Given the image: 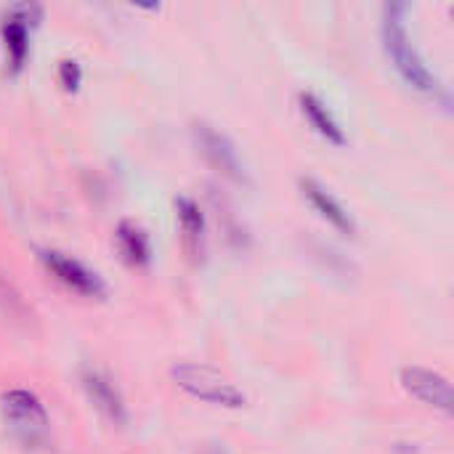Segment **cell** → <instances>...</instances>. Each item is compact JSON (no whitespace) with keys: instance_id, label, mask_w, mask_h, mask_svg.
Segmentation results:
<instances>
[{"instance_id":"ba28073f","label":"cell","mask_w":454,"mask_h":454,"mask_svg":"<svg viewBox=\"0 0 454 454\" xmlns=\"http://www.w3.org/2000/svg\"><path fill=\"white\" fill-rule=\"evenodd\" d=\"M82 391L88 396V402L93 404V410L109 420L112 426H125L128 412H125V402L117 391V386L112 383V378L101 370H82Z\"/></svg>"},{"instance_id":"8fae6325","label":"cell","mask_w":454,"mask_h":454,"mask_svg":"<svg viewBox=\"0 0 454 454\" xmlns=\"http://www.w3.org/2000/svg\"><path fill=\"white\" fill-rule=\"evenodd\" d=\"M176 218L184 234V245L192 255H200L205 247V215L192 197H176Z\"/></svg>"},{"instance_id":"4fadbf2b","label":"cell","mask_w":454,"mask_h":454,"mask_svg":"<svg viewBox=\"0 0 454 454\" xmlns=\"http://www.w3.org/2000/svg\"><path fill=\"white\" fill-rule=\"evenodd\" d=\"M59 80H61V85H64V90H77L80 88V80H82V69H80V64L77 61H61V67H59Z\"/></svg>"},{"instance_id":"5b68a950","label":"cell","mask_w":454,"mask_h":454,"mask_svg":"<svg viewBox=\"0 0 454 454\" xmlns=\"http://www.w3.org/2000/svg\"><path fill=\"white\" fill-rule=\"evenodd\" d=\"M43 19V8L35 3H16L5 11V19L0 24L3 45H5V59L13 74H19L27 64L29 56V32L37 27Z\"/></svg>"},{"instance_id":"7c38bea8","label":"cell","mask_w":454,"mask_h":454,"mask_svg":"<svg viewBox=\"0 0 454 454\" xmlns=\"http://www.w3.org/2000/svg\"><path fill=\"white\" fill-rule=\"evenodd\" d=\"M114 239H117V250L122 253V258L130 263V266H146L152 261V245H149V237L146 231L133 223V221H122L114 231Z\"/></svg>"},{"instance_id":"6da1fadb","label":"cell","mask_w":454,"mask_h":454,"mask_svg":"<svg viewBox=\"0 0 454 454\" xmlns=\"http://www.w3.org/2000/svg\"><path fill=\"white\" fill-rule=\"evenodd\" d=\"M407 13H410L407 3H386L383 5V24H380L383 48L407 85H412L415 90H423V93H442L439 77L431 72V67L426 64V59L420 56V51L415 48V43L410 37Z\"/></svg>"},{"instance_id":"7a4b0ae2","label":"cell","mask_w":454,"mask_h":454,"mask_svg":"<svg viewBox=\"0 0 454 454\" xmlns=\"http://www.w3.org/2000/svg\"><path fill=\"white\" fill-rule=\"evenodd\" d=\"M0 418L13 442L29 454L53 452V428L45 404L27 388H11L0 396Z\"/></svg>"},{"instance_id":"9c48e42d","label":"cell","mask_w":454,"mask_h":454,"mask_svg":"<svg viewBox=\"0 0 454 454\" xmlns=\"http://www.w3.org/2000/svg\"><path fill=\"white\" fill-rule=\"evenodd\" d=\"M301 189H303V197L311 202V207L333 226V229H338L340 234H356V223H354V218H351V213L343 207V202L327 189V186H322L317 178H301Z\"/></svg>"},{"instance_id":"30bf717a","label":"cell","mask_w":454,"mask_h":454,"mask_svg":"<svg viewBox=\"0 0 454 454\" xmlns=\"http://www.w3.org/2000/svg\"><path fill=\"white\" fill-rule=\"evenodd\" d=\"M298 104H301V112L303 117L309 120V125L327 141V144H335V146H343L346 144V133L340 128V122L335 120V114L330 112V106L311 90H303L298 96Z\"/></svg>"},{"instance_id":"8992f818","label":"cell","mask_w":454,"mask_h":454,"mask_svg":"<svg viewBox=\"0 0 454 454\" xmlns=\"http://www.w3.org/2000/svg\"><path fill=\"white\" fill-rule=\"evenodd\" d=\"M399 380H402V388L420 404L439 410L444 415H452V383L442 372L410 364L399 372Z\"/></svg>"},{"instance_id":"3957f363","label":"cell","mask_w":454,"mask_h":454,"mask_svg":"<svg viewBox=\"0 0 454 454\" xmlns=\"http://www.w3.org/2000/svg\"><path fill=\"white\" fill-rule=\"evenodd\" d=\"M170 378L181 391H186L189 396L200 402H207L223 410H242L247 404V396L242 394V388L210 364L181 362L170 367Z\"/></svg>"},{"instance_id":"277c9868","label":"cell","mask_w":454,"mask_h":454,"mask_svg":"<svg viewBox=\"0 0 454 454\" xmlns=\"http://www.w3.org/2000/svg\"><path fill=\"white\" fill-rule=\"evenodd\" d=\"M192 133H194V144H197L200 154L207 160V165L213 170H218L223 178H229L234 184H247L245 162H242L234 141L223 130H218L210 122H194Z\"/></svg>"},{"instance_id":"52a82bcc","label":"cell","mask_w":454,"mask_h":454,"mask_svg":"<svg viewBox=\"0 0 454 454\" xmlns=\"http://www.w3.org/2000/svg\"><path fill=\"white\" fill-rule=\"evenodd\" d=\"M40 261L69 290H74V293H80L85 298H104L106 295L104 279L96 271H90L85 263H80L77 258H72L67 253H59V250H40Z\"/></svg>"}]
</instances>
